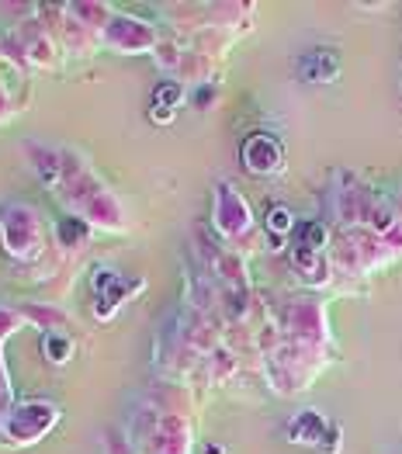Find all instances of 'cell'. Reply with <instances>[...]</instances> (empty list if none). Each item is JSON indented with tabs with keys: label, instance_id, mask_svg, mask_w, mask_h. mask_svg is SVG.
Returning a JSON list of instances; mask_svg holds the SVG:
<instances>
[{
	"label": "cell",
	"instance_id": "1",
	"mask_svg": "<svg viewBox=\"0 0 402 454\" xmlns=\"http://www.w3.org/2000/svg\"><path fill=\"white\" fill-rule=\"evenodd\" d=\"M243 160H247V167L250 170H260V174H267V170H274L278 167V160H281V150L271 143V139H250L247 143V150H243Z\"/></svg>",
	"mask_w": 402,
	"mask_h": 454
},
{
	"label": "cell",
	"instance_id": "2",
	"mask_svg": "<svg viewBox=\"0 0 402 454\" xmlns=\"http://www.w3.org/2000/svg\"><path fill=\"white\" fill-rule=\"evenodd\" d=\"M271 229H292V212L274 208V212H271Z\"/></svg>",
	"mask_w": 402,
	"mask_h": 454
}]
</instances>
